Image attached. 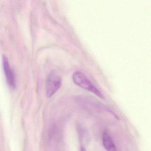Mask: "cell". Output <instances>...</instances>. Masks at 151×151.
<instances>
[{
	"label": "cell",
	"mask_w": 151,
	"mask_h": 151,
	"mask_svg": "<svg viewBox=\"0 0 151 151\" xmlns=\"http://www.w3.org/2000/svg\"><path fill=\"white\" fill-rule=\"evenodd\" d=\"M81 151H86L84 147H82L81 148Z\"/></svg>",
	"instance_id": "5"
},
{
	"label": "cell",
	"mask_w": 151,
	"mask_h": 151,
	"mask_svg": "<svg viewBox=\"0 0 151 151\" xmlns=\"http://www.w3.org/2000/svg\"><path fill=\"white\" fill-rule=\"evenodd\" d=\"M61 85V78L55 72H51L47 79L46 89V95L51 98L60 89Z\"/></svg>",
	"instance_id": "2"
},
{
	"label": "cell",
	"mask_w": 151,
	"mask_h": 151,
	"mask_svg": "<svg viewBox=\"0 0 151 151\" xmlns=\"http://www.w3.org/2000/svg\"><path fill=\"white\" fill-rule=\"evenodd\" d=\"M102 139L103 146L107 151H117L113 139L106 132L103 133Z\"/></svg>",
	"instance_id": "4"
},
{
	"label": "cell",
	"mask_w": 151,
	"mask_h": 151,
	"mask_svg": "<svg viewBox=\"0 0 151 151\" xmlns=\"http://www.w3.org/2000/svg\"><path fill=\"white\" fill-rule=\"evenodd\" d=\"M3 70L7 82L9 86L12 89L16 87V81L14 72L11 68L8 59L5 55L2 57Z\"/></svg>",
	"instance_id": "3"
},
{
	"label": "cell",
	"mask_w": 151,
	"mask_h": 151,
	"mask_svg": "<svg viewBox=\"0 0 151 151\" xmlns=\"http://www.w3.org/2000/svg\"><path fill=\"white\" fill-rule=\"evenodd\" d=\"M73 82L78 86L94 93L101 99H104L103 95L88 78L80 71H76L72 76Z\"/></svg>",
	"instance_id": "1"
}]
</instances>
